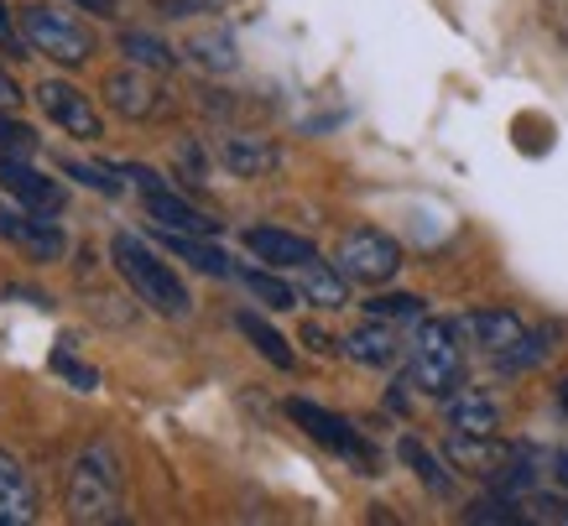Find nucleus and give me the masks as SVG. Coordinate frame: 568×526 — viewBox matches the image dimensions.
Listing matches in <instances>:
<instances>
[{
  "label": "nucleus",
  "mask_w": 568,
  "mask_h": 526,
  "mask_svg": "<svg viewBox=\"0 0 568 526\" xmlns=\"http://www.w3.org/2000/svg\"><path fill=\"white\" fill-rule=\"evenodd\" d=\"M121 510H125L121 458H115L110 443H89L84 454L73 458V475H69V522L104 526V522H121Z\"/></svg>",
  "instance_id": "f03ea898"
},
{
  "label": "nucleus",
  "mask_w": 568,
  "mask_h": 526,
  "mask_svg": "<svg viewBox=\"0 0 568 526\" xmlns=\"http://www.w3.org/2000/svg\"><path fill=\"white\" fill-rule=\"evenodd\" d=\"M21 104V89H17V79H11V73L0 69V110H6V115H11V110H17Z\"/></svg>",
  "instance_id": "473e14b6"
},
{
  "label": "nucleus",
  "mask_w": 568,
  "mask_h": 526,
  "mask_svg": "<svg viewBox=\"0 0 568 526\" xmlns=\"http://www.w3.org/2000/svg\"><path fill=\"white\" fill-rule=\"evenodd\" d=\"M235 328H241L245 340L256 344L261 355L272 360L276 371H293V365H297V355L287 350V340H282V334H276V328H272L266 318H261V313H241V318H235Z\"/></svg>",
  "instance_id": "4be33fe9"
},
{
  "label": "nucleus",
  "mask_w": 568,
  "mask_h": 526,
  "mask_svg": "<svg viewBox=\"0 0 568 526\" xmlns=\"http://www.w3.org/2000/svg\"><path fill=\"white\" fill-rule=\"evenodd\" d=\"M511 454H517V448H500L496 438H475V433H454V438H448V458H454L459 469L485 475V479H496L500 469L511 464Z\"/></svg>",
  "instance_id": "dca6fc26"
},
{
  "label": "nucleus",
  "mask_w": 568,
  "mask_h": 526,
  "mask_svg": "<svg viewBox=\"0 0 568 526\" xmlns=\"http://www.w3.org/2000/svg\"><path fill=\"white\" fill-rule=\"evenodd\" d=\"M121 172L136 183L141 204H146V214L156 220V230H178V235H214V230H220V220H209L204 209H193L189 199H183V193L162 178V172L141 168V162H125Z\"/></svg>",
  "instance_id": "423d86ee"
},
{
  "label": "nucleus",
  "mask_w": 568,
  "mask_h": 526,
  "mask_svg": "<svg viewBox=\"0 0 568 526\" xmlns=\"http://www.w3.org/2000/svg\"><path fill=\"white\" fill-rule=\"evenodd\" d=\"M0 48L11 52V58H27V37H21V17H11V11H6V0H0Z\"/></svg>",
  "instance_id": "7c9ffc66"
},
{
  "label": "nucleus",
  "mask_w": 568,
  "mask_h": 526,
  "mask_svg": "<svg viewBox=\"0 0 568 526\" xmlns=\"http://www.w3.org/2000/svg\"><path fill=\"white\" fill-rule=\"evenodd\" d=\"M110 261H115V272L131 282V292H136L152 313H162V318H189L193 313V297H189V287H183V276H178L146 240L121 230V235L110 240Z\"/></svg>",
  "instance_id": "f257e3e1"
},
{
  "label": "nucleus",
  "mask_w": 568,
  "mask_h": 526,
  "mask_svg": "<svg viewBox=\"0 0 568 526\" xmlns=\"http://www.w3.org/2000/svg\"><path fill=\"white\" fill-rule=\"evenodd\" d=\"M552 479L568 490V448H558V454H552Z\"/></svg>",
  "instance_id": "72a5a7b5"
},
{
  "label": "nucleus",
  "mask_w": 568,
  "mask_h": 526,
  "mask_svg": "<svg viewBox=\"0 0 568 526\" xmlns=\"http://www.w3.org/2000/svg\"><path fill=\"white\" fill-rule=\"evenodd\" d=\"M0 240L21 245L32 261H58V255L69 251L63 230H58L48 214H37V209L27 214V209H11V204H0Z\"/></svg>",
  "instance_id": "9d476101"
},
{
  "label": "nucleus",
  "mask_w": 568,
  "mask_h": 526,
  "mask_svg": "<svg viewBox=\"0 0 568 526\" xmlns=\"http://www.w3.org/2000/svg\"><path fill=\"white\" fill-rule=\"evenodd\" d=\"M121 52H125V63L152 69V73H162V69H173V63H178L173 48H162V42H156V37H146V32H125L121 37Z\"/></svg>",
  "instance_id": "5701e85b"
},
{
  "label": "nucleus",
  "mask_w": 568,
  "mask_h": 526,
  "mask_svg": "<svg viewBox=\"0 0 568 526\" xmlns=\"http://www.w3.org/2000/svg\"><path fill=\"white\" fill-rule=\"evenodd\" d=\"M527 506H532L537 522H568V500H548V495H532Z\"/></svg>",
  "instance_id": "2f4dec72"
},
{
  "label": "nucleus",
  "mask_w": 568,
  "mask_h": 526,
  "mask_svg": "<svg viewBox=\"0 0 568 526\" xmlns=\"http://www.w3.org/2000/svg\"><path fill=\"white\" fill-rule=\"evenodd\" d=\"M465 522L517 526V522H521V510H517V500H480V506H469V510H465Z\"/></svg>",
  "instance_id": "c85d7f7f"
},
{
  "label": "nucleus",
  "mask_w": 568,
  "mask_h": 526,
  "mask_svg": "<svg viewBox=\"0 0 568 526\" xmlns=\"http://www.w3.org/2000/svg\"><path fill=\"white\" fill-rule=\"evenodd\" d=\"M241 282L251 292H256L266 307H276V313H287V307H297V287H287L282 276H272V272H261V266H241Z\"/></svg>",
  "instance_id": "b1692460"
},
{
  "label": "nucleus",
  "mask_w": 568,
  "mask_h": 526,
  "mask_svg": "<svg viewBox=\"0 0 568 526\" xmlns=\"http://www.w3.org/2000/svg\"><path fill=\"white\" fill-rule=\"evenodd\" d=\"M448 427L454 433H475V438H496L500 412L485 391H454L448 396Z\"/></svg>",
  "instance_id": "a211bd4d"
},
{
  "label": "nucleus",
  "mask_w": 568,
  "mask_h": 526,
  "mask_svg": "<svg viewBox=\"0 0 568 526\" xmlns=\"http://www.w3.org/2000/svg\"><path fill=\"white\" fill-rule=\"evenodd\" d=\"M58 168L69 172V178H79V183H89V188H100V193H121V178L125 172L121 168H104V162H79V156H58Z\"/></svg>",
  "instance_id": "393cba45"
},
{
  "label": "nucleus",
  "mask_w": 568,
  "mask_h": 526,
  "mask_svg": "<svg viewBox=\"0 0 568 526\" xmlns=\"http://www.w3.org/2000/svg\"><path fill=\"white\" fill-rule=\"evenodd\" d=\"M220 162H224V172H235V178H266V172L282 168V152H276V141L235 131V136L220 141Z\"/></svg>",
  "instance_id": "2eb2a0df"
},
{
  "label": "nucleus",
  "mask_w": 568,
  "mask_h": 526,
  "mask_svg": "<svg viewBox=\"0 0 568 526\" xmlns=\"http://www.w3.org/2000/svg\"><path fill=\"white\" fill-rule=\"evenodd\" d=\"M245 251L276 266V272H297V266H308L313 255V240L293 235V230H276V224H256V230H245Z\"/></svg>",
  "instance_id": "9b49d317"
},
{
  "label": "nucleus",
  "mask_w": 568,
  "mask_h": 526,
  "mask_svg": "<svg viewBox=\"0 0 568 526\" xmlns=\"http://www.w3.org/2000/svg\"><path fill=\"white\" fill-rule=\"evenodd\" d=\"M37 516L32 475L11 448H0V526H27Z\"/></svg>",
  "instance_id": "ddd939ff"
},
{
  "label": "nucleus",
  "mask_w": 568,
  "mask_h": 526,
  "mask_svg": "<svg viewBox=\"0 0 568 526\" xmlns=\"http://www.w3.org/2000/svg\"><path fill=\"white\" fill-rule=\"evenodd\" d=\"M0 178H6V188H11L27 209H37V214H58V209L69 204L63 183H52V178L32 172L27 162H17V156H0Z\"/></svg>",
  "instance_id": "4468645a"
},
{
  "label": "nucleus",
  "mask_w": 568,
  "mask_h": 526,
  "mask_svg": "<svg viewBox=\"0 0 568 526\" xmlns=\"http://www.w3.org/2000/svg\"><path fill=\"white\" fill-rule=\"evenodd\" d=\"M287 417H293V423L303 427V433H308L313 443H324V448H328L334 458L355 464L361 475H376V469H381V454L361 438V427H349L345 417H334L328 407H318V402H303V396H293V402H287Z\"/></svg>",
  "instance_id": "0eeeda50"
},
{
  "label": "nucleus",
  "mask_w": 568,
  "mask_h": 526,
  "mask_svg": "<svg viewBox=\"0 0 568 526\" xmlns=\"http://www.w3.org/2000/svg\"><path fill=\"white\" fill-rule=\"evenodd\" d=\"M52 371H58V375H69V381H73L79 391H94V386H100V375L89 371V365H79V360H73L69 350H58V355H52Z\"/></svg>",
  "instance_id": "c756f323"
},
{
  "label": "nucleus",
  "mask_w": 568,
  "mask_h": 526,
  "mask_svg": "<svg viewBox=\"0 0 568 526\" xmlns=\"http://www.w3.org/2000/svg\"><path fill=\"white\" fill-rule=\"evenodd\" d=\"M558 402H564V412H568V381H564V386H558Z\"/></svg>",
  "instance_id": "c9c22d12"
},
{
  "label": "nucleus",
  "mask_w": 568,
  "mask_h": 526,
  "mask_svg": "<svg viewBox=\"0 0 568 526\" xmlns=\"http://www.w3.org/2000/svg\"><path fill=\"white\" fill-rule=\"evenodd\" d=\"M189 52L204 63V69H214V73H230L235 69V42L224 32H204V37H193L189 42Z\"/></svg>",
  "instance_id": "a878e982"
},
{
  "label": "nucleus",
  "mask_w": 568,
  "mask_h": 526,
  "mask_svg": "<svg viewBox=\"0 0 568 526\" xmlns=\"http://www.w3.org/2000/svg\"><path fill=\"white\" fill-rule=\"evenodd\" d=\"M104 100H110V110H121V115L131 120H146L156 115V104H162V89H156L152 69H115L110 79H104Z\"/></svg>",
  "instance_id": "f8f14e48"
},
{
  "label": "nucleus",
  "mask_w": 568,
  "mask_h": 526,
  "mask_svg": "<svg viewBox=\"0 0 568 526\" xmlns=\"http://www.w3.org/2000/svg\"><path fill=\"white\" fill-rule=\"evenodd\" d=\"M73 6H84L94 17H115V0H73Z\"/></svg>",
  "instance_id": "f704fd0d"
},
{
  "label": "nucleus",
  "mask_w": 568,
  "mask_h": 526,
  "mask_svg": "<svg viewBox=\"0 0 568 526\" xmlns=\"http://www.w3.org/2000/svg\"><path fill=\"white\" fill-rule=\"evenodd\" d=\"M345 355L355 360V365H371V371H381V365H396L402 344H396L392 323L371 313V323H361V328H355V334L345 340Z\"/></svg>",
  "instance_id": "f3484780"
},
{
  "label": "nucleus",
  "mask_w": 568,
  "mask_h": 526,
  "mask_svg": "<svg viewBox=\"0 0 568 526\" xmlns=\"http://www.w3.org/2000/svg\"><path fill=\"white\" fill-rule=\"evenodd\" d=\"M371 313L376 318H423V303H417L413 292H381V297H371Z\"/></svg>",
  "instance_id": "bb28decb"
},
{
  "label": "nucleus",
  "mask_w": 568,
  "mask_h": 526,
  "mask_svg": "<svg viewBox=\"0 0 568 526\" xmlns=\"http://www.w3.org/2000/svg\"><path fill=\"white\" fill-rule=\"evenodd\" d=\"M459 328L469 334V344L485 360H496L500 371H527L532 360H542V340L511 313V307H475L459 318Z\"/></svg>",
  "instance_id": "7ed1b4c3"
},
{
  "label": "nucleus",
  "mask_w": 568,
  "mask_h": 526,
  "mask_svg": "<svg viewBox=\"0 0 568 526\" xmlns=\"http://www.w3.org/2000/svg\"><path fill=\"white\" fill-rule=\"evenodd\" d=\"M27 152H37V136L21 120H6V110H0V156H27Z\"/></svg>",
  "instance_id": "cd10ccee"
},
{
  "label": "nucleus",
  "mask_w": 568,
  "mask_h": 526,
  "mask_svg": "<svg viewBox=\"0 0 568 526\" xmlns=\"http://www.w3.org/2000/svg\"><path fill=\"white\" fill-rule=\"evenodd\" d=\"M37 104H42V115H48L63 136H79V141L104 136V120H100V110H94V100H89L79 84H69V79H42V84H37Z\"/></svg>",
  "instance_id": "1a4fd4ad"
},
{
  "label": "nucleus",
  "mask_w": 568,
  "mask_h": 526,
  "mask_svg": "<svg viewBox=\"0 0 568 526\" xmlns=\"http://www.w3.org/2000/svg\"><path fill=\"white\" fill-rule=\"evenodd\" d=\"M339 272H345L349 282L381 287V282H392V276L402 272V245H396L386 230L361 224V230H349V235L339 240Z\"/></svg>",
  "instance_id": "6e6552de"
},
{
  "label": "nucleus",
  "mask_w": 568,
  "mask_h": 526,
  "mask_svg": "<svg viewBox=\"0 0 568 526\" xmlns=\"http://www.w3.org/2000/svg\"><path fill=\"white\" fill-rule=\"evenodd\" d=\"M21 37L58 69H84L94 58V32L63 6H21Z\"/></svg>",
  "instance_id": "20e7f679"
},
{
  "label": "nucleus",
  "mask_w": 568,
  "mask_h": 526,
  "mask_svg": "<svg viewBox=\"0 0 568 526\" xmlns=\"http://www.w3.org/2000/svg\"><path fill=\"white\" fill-rule=\"evenodd\" d=\"M345 282H349V276L339 272V266L318 261V255H313L308 266H297V297H308L313 307H345L349 303Z\"/></svg>",
  "instance_id": "6ab92c4d"
},
{
  "label": "nucleus",
  "mask_w": 568,
  "mask_h": 526,
  "mask_svg": "<svg viewBox=\"0 0 568 526\" xmlns=\"http://www.w3.org/2000/svg\"><path fill=\"white\" fill-rule=\"evenodd\" d=\"M413 386L428 396H454L465 386V350L459 328L444 318H423L413 334Z\"/></svg>",
  "instance_id": "39448f33"
},
{
  "label": "nucleus",
  "mask_w": 568,
  "mask_h": 526,
  "mask_svg": "<svg viewBox=\"0 0 568 526\" xmlns=\"http://www.w3.org/2000/svg\"><path fill=\"white\" fill-rule=\"evenodd\" d=\"M396 454H402L407 464H413V475L423 479V485H428L433 495H454V475H448V469H444V458L433 454V448H428L423 438H413V433H407V438L396 443Z\"/></svg>",
  "instance_id": "aec40b11"
},
{
  "label": "nucleus",
  "mask_w": 568,
  "mask_h": 526,
  "mask_svg": "<svg viewBox=\"0 0 568 526\" xmlns=\"http://www.w3.org/2000/svg\"><path fill=\"white\" fill-rule=\"evenodd\" d=\"M162 245L173 255H183L189 266H199V272L209 276H230L235 266H230V255L220 251V245H204V235H178V230H162Z\"/></svg>",
  "instance_id": "412c9836"
}]
</instances>
